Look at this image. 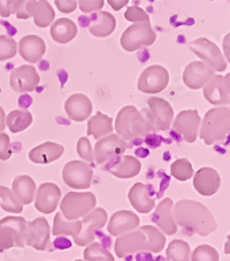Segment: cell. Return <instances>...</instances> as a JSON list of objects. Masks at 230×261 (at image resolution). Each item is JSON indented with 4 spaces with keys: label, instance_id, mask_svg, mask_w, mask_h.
<instances>
[{
    "label": "cell",
    "instance_id": "db71d44e",
    "mask_svg": "<svg viewBox=\"0 0 230 261\" xmlns=\"http://www.w3.org/2000/svg\"><path fill=\"white\" fill-rule=\"evenodd\" d=\"M74 261H84V260H81V259H78V260H74Z\"/></svg>",
    "mask_w": 230,
    "mask_h": 261
},
{
    "label": "cell",
    "instance_id": "9a60e30c",
    "mask_svg": "<svg viewBox=\"0 0 230 261\" xmlns=\"http://www.w3.org/2000/svg\"><path fill=\"white\" fill-rule=\"evenodd\" d=\"M200 122L201 119L198 111L186 110L176 115L173 122V129L181 135L186 142L195 143L199 133Z\"/></svg>",
    "mask_w": 230,
    "mask_h": 261
},
{
    "label": "cell",
    "instance_id": "4fadbf2b",
    "mask_svg": "<svg viewBox=\"0 0 230 261\" xmlns=\"http://www.w3.org/2000/svg\"><path fill=\"white\" fill-rule=\"evenodd\" d=\"M127 143L118 135L112 134L108 136L98 139L94 146V160L98 164H105L113 158H118L122 155L127 150Z\"/></svg>",
    "mask_w": 230,
    "mask_h": 261
},
{
    "label": "cell",
    "instance_id": "ffe728a7",
    "mask_svg": "<svg viewBox=\"0 0 230 261\" xmlns=\"http://www.w3.org/2000/svg\"><path fill=\"white\" fill-rule=\"evenodd\" d=\"M174 202L171 198H165L159 205L156 207L155 213L151 215V221L160 229V231L166 235H174L177 231V226L173 217Z\"/></svg>",
    "mask_w": 230,
    "mask_h": 261
},
{
    "label": "cell",
    "instance_id": "f907efd6",
    "mask_svg": "<svg viewBox=\"0 0 230 261\" xmlns=\"http://www.w3.org/2000/svg\"><path fill=\"white\" fill-rule=\"evenodd\" d=\"M229 42H230V35L228 34L223 39V52L225 55V59H227V64L230 61V55H229Z\"/></svg>",
    "mask_w": 230,
    "mask_h": 261
},
{
    "label": "cell",
    "instance_id": "74e56055",
    "mask_svg": "<svg viewBox=\"0 0 230 261\" xmlns=\"http://www.w3.org/2000/svg\"><path fill=\"white\" fill-rule=\"evenodd\" d=\"M84 261H114V256L99 243H91L84 250Z\"/></svg>",
    "mask_w": 230,
    "mask_h": 261
},
{
    "label": "cell",
    "instance_id": "e0dca14e",
    "mask_svg": "<svg viewBox=\"0 0 230 261\" xmlns=\"http://www.w3.org/2000/svg\"><path fill=\"white\" fill-rule=\"evenodd\" d=\"M61 198L60 188L54 183H43L35 196V207L43 214H51L57 210Z\"/></svg>",
    "mask_w": 230,
    "mask_h": 261
},
{
    "label": "cell",
    "instance_id": "e575fe53",
    "mask_svg": "<svg viewBox=\"0 0 230 261\" xmlns=\"http://www.w3.org/2000/svg\"><path fill=\"white\" fill-rule=\"evenodd\" d=\"M141 230L146 237V249L145 251L153 252V253H159L164 250L166 244V237L159 229L153 226H139Z\"/></svg>",
    "mask_w": 230,
    "mask_h": 261
},
{
    "label": "cell",
    "instance_id": "ac0fdd59",
    "mask_svg": "<svg viewBox=\"0 0 230 261\" xmlns=\"http://www.w3.org/2000/svg\"><path fill=\"white\" fill-rule=\"evenodd\" d=\"M215 75V71L202 61H192L183 71V82L189 89L199 90Z\"/></svg>",
    "mask_w": 230,
    "mask_h": 261
},
{
    "label": "cell",
    "instance_id": "ba28073f",
    "mask_svg": "<svg viewBox=\"0 0 230 261\" xmlns=\"http://www.w3.org/2000/svg\"><path fill=\"white\" fill-rule=\"evenodd\" d=\"M189 48L201 59L200 61L209 65L214 71H224L228 64L216 44L205 37L197 38L188 45Z\"/></svg>",
    "mask_w": 230,
    "mask_h": 261
},
{
    "label": "cell",
    "instance_id": "7dc6e473",
    "mask_svg": "<svg viewBox=\"0 0 230 261\" xmlns=\"http://www.w3.org/2000/svg\"><path fill=\"white\" fill-rule=\"evenodd\" d=\"M58 10L64 14L73 13L78 8V0H54Z\"/></svg>",
    "mask_w": 230,
    "mask_h": 261
},
{
    "label": "cell",
    "instance_id": "836d02e7",
    "mask_svg": "<svg viewBox=\"0 0 230 261\" xmlns=\"http://www.w3.org/2000/svg\"><path fill=\"white\" fill-rule=\"evenodd\" d=\"M81 228H82V223H81V220H76V221H68L66 220L62 214L59 212L56 214L54 217V222H53V229L52 233L54 236H73V238L78 237V235L81 231Z\"/></svg>",
    "mask_w": 230,
    "mask_h": 261
},
{
    "label": "cell",
    "instance_id": "d590c367",
    "mask_svg": "<svg viewBox=\"0 0 230 261\" xmlns=\"http://www.w3.org/2000/svg\"><path fill=\"white\" fill-rule=\"evenodd\" d=\"M166 254L167 259L170 261H189L191 254L190 245L182 240L171 241L167 247Z\"/></svg>",
    "mask_w": 230,
    "mask_h": 261
},
{
    "label": "cell",
    "instance_id": "7c38bea8",
    "mask_svg": "<svg viewBox=\"0 0 230 261\" xmlns=\"http://www.w3.org/2000/svg\"><path fill=\"white\" fill-rule=\"evenodd\" d=\"M230 75H214L204 87V97L211 105L228 106L230 102Z\"/></svg>",
    "mask_w": 230,
    "mask_h": 261
},
{
    "label": "cell",
    "instance_id": "5b68a950",
    "mask_svg": "<svg viewBox=\"0 0 230 261\" xmlns=\"http://www.w3.org/2000/svg\"><path fill=\"white\" fill-rule=\"evenodd\" d=\"M97 205L92 192H68L61 201V214L68 221H76L89 214Z\"/></svg>",
    "mask_w": 230,
    "mask_h": 261
},
{
    "label": "cell",
    "instance_id": "681fc988",
    "mask_svg": "<svg viewBox=\"0 0 230 261\" xmlns=\"http://www.w3.org/2000/svg\"><path fill=\"white\" fill-rule=\"evenodd\" d=\"M129 0H107V4L111 6L112 10L121 11L124 6H127Z\"/></svg>",
    "mask_w": 230,
    "mask_h": 261
},
{
    "label": "cell",
    "instance_id": "603a6c76",
    "mask_svg": "<svg viewBox=\"0 0 230 261\" xmlns=\"http://www.w3.org/2000/svg\"><path fill=\"white\" fill-rule=\"evenodd\" d=\"M139 218L132 211H119L111 217L107 230L112 236L119 237L139 227Z\"/></svg>",
    "mask_w": 230,
    "mask_h": 261
},
{
    "label": "cell",
    "instance_id": "277c9868",
    "mask_svg": "<svg viewBox=\"0 0 230 261\" xmlns=\"http://www.w3.org/2000/svg\"><path fill=\"white\" fill-rule=\"evenodd\" d=\"M144 118L152 129V133L167 132L170 128L174 119V110L170 103L159 97L147 99V109L141 111Z\"/></svg>",
    "mask_w": 230,
    "mask_h": 261
},
{
    "label": "cell",
    "instance_id": "6da1fadb",
    "mask_svg": "<svg viewBox=\"0 0 230 261\" xmlns=\"http://www.w3.org/2000/svg\"><path fill=\"white\" fill-rule=\"evenodd\" d=\"M173 217L176 226L183 228L189 233L206 237L218 228L211 211L201 202L182 199L173 206Z\"/></svg>",
    "mask_w": 230,
    "mask_h": 261
},
{
    "label": "cell",
    "instance_id": "83f0119b",
    "mask_svg": "<svg viewBox=\"0 0 230 261\" xmlns=\"http://www.w3.org/2000/svg\"><path fill=\"white\" fill-rule=\"evenodd\" d=\"M78 24L67 17H62V19L53 22L51 29H49V35L58 44H68L78 36Z\"/></svg>",
    "mask_w": 230,
    "mask_h": 261
},
{
    "label": "cell",
    "instance_id": "f6af8a7d",
    "mask_svg": "<svg viewBox=\"0 0 230 261\" xmlns=\"http://www.w3.org/2000/svg\"><path fill=\"white\" fill-rule=\"evenodd\" d=\"M11 138L5 133H0V160L6 161L12 156Z\"/></svg>",
    "mask_w": 230,
    "mask_h": 261
},
{
    "label": "cell",
    "instance_id": "4dcf8cb0",
    "mask_svg": "<svg viewBox=\"0 0 230 261\" xmlns=\"http://www.w3.org/2000/svg\"><path fill=\"white\" fill-rule=\"evenodd\" d=\"M30 16L34 17L35 24L38 28H47L53 23L56 13L47 0H36L30 5Z\"/></svg>",
    "mask_w": 230,
    "mask_h": 261
},
{
    "label": "cell",
    "instance_id": "bcb514c9",
    "mask_svg": "<svg viewBox=\"0 0 230 261\" xmlns=\"http://www.w3.org/2000/svg\"><path fill=\"white\" fill-rule=\"evenodd\" d=\"M105 0H79L78 5L83 13H92L100 11L104 7Z\"/></svg>",
    "mask_w": 230,
    "mask_h": 261
},
{
    "label": "cell",
    "instance_id": "f35d334b",
    "mask_svg": "<svg viewBox=\"0 0 230 261\" xmlns=\"http://www.w3.org/2000/svg\"><path fill=\"white\" fill-rule=\"evenodd\" d=\"M171 176L180 182H186L190 179L193 175V168L190 161L186 158L177 159L170 166Z\"/></svg>",
    "mask_w": 230,
    "mask_h": 261
},
{
    "label": "cell",
    "instance_id": "4316f807",
    "mask_svg": "<svg viewBox=\"0 0 230 261\" xmlns=\"http://www.w3.org/2000/svg\"><path fill=\"white\" fill-rule=\"evenodd\" d=\"M128 199L130 204L139 213L146 214L156 207V201L150 195L148 187L143 183H135L129 190Z\"/></svg>",
    "mask_w": 230,
    "mask_h": 261
},
{
    "label": "cell",
    "instance_id": "30bf717a",
    "mask_svg": "<svg viewBox=\"0 0 230 261\" xmlns=\"http://www.w3.org/2000/svg\"><path fill=\"white\" fill-rule=\"evenodd\" d=\"M93 170L88 163L79 160L69 161L62 169V181L66 186L76 190H85L92 184Z\"/></svg>",
    "mask_w": 230,
    "mask_h": 261
},
{
    "label": "cell",
    "instance_id": "484cf974",
    "mask_svg": "<svg viewBox=\"0 0 230 261\" xmlns=\"http://www.w3.org/2000/svg\"><path fill=\"white\" fill-rule=\"evenodd\" d=\"M116 28L115 16L106 11H98L92 14L90 20L89 31L94 37L106 38L111 36Z\"/></svg>",
    "mask_w": 230,
    "mask_h": 261
},
{
    "label": "cell",
    "instance_id": "d6a6232c",
    "mask_svg": "<svg viewBox=\"0 0 230 261\" xmlns=\"http://www.w3.org/2000/svg\"><path fill=\"white\" fill-rule=\"evenodd\" d=\"M34 116L28 111L14 110L6 116L5 123L12 133L17 134L28 129L33 124Z\"/></svg>",
    "mask_w": 230,
    "mask_h": 261
},
{
    "label": "cell",
    "instance_id": "ee69618b",
    "mask_svg": "<svg viewBox=\"0 0 230 261\" xmlns=\"http://www.w3.org/2000/svg\"><path fill=\"white\" fill-rule=\"evenodd\" d=\"M36 0H15L14 8H13V14L19 20H28L30 19V5Z\"/></svg>",
    "mask_w": 230,
    "mask_h": 261
},
{
    "label": "cell",
    "instance_id": "7402d4cb",
    "mask_svg": "<svg viewBox=\"0 0 230 261\" xmlns=\"http://www.w3.org/2000/svg\"><path fill=\"white\" fill-rule=\"evenodd\" d=\"M221 178L219 173L211 167H202L195 174L193 187L201 196L211 197L219 191Z\"/></svg>",
    "mask_w": 230,
    "mask_h": 261
},
{
    "label": "cell",
    "instance_id": "8992f818",
    "mask_svg": "<svg viewBox=\"0 0 230 261\" xmlns=\"http://www.w3.org/2000/svg\"><path fill=\"white\" fill-rule=\"evenodd\" d=\"M157 35L150 22L134 23L125 29L120 38V44L124 51L135 52L143 46L155 44Z\"/></svg>",
    "mask_w": 230,
    "mask_h": 261
},
{
    "label": "cell",
    "instance_id": "ab89813d",
    "mask_svg": "<svg viewBox=\"0 0 230 261\" xmlns=\"http://www.w3.org/2000/svg\"><path fill=\"white\" fill-rule=\"evenodd\" d=\"M17 53V44L10 36L0 35V61L10 60Z\"/></svg>",
    "mask_w": 230,
    "mask_h": 261
},
{
    "label": "cell",
    "instance_id": "c3c4849f",
    "mask_svg": "<svg viewBox=\"0 0 230 261\" xmlns=\"http://www.w3.org/2000/svg\"><path fill=\"white\" fill-rule=\"evenodd\" d=\"M15 0H0V16L10 17L13 14V8H14Z\"/></svg>",
    "mask_w": 230,
    "mask_h": 261
},
{
    "label": "cell",
    "instance_id": "d4e9b609",
    "mask_svg": "<svg viewBox=\"0 0 230 261\" xmlns=\"http://www.w3.org/2000/svg\"><path fill=\"white\" fill-rule=\"evenodd\" d=\"M65 153V147L54 142H45L42 145L34 147L29 152V160L34 164L46 165L60 159Z\"/></svg>",
    "mask_w": 230,
    "mask_h": 261
},
{
    "label": "cell",
    "instance_id": "f5cc1de1",
    "mask_svg": "<svg viewBox=\"0 0 230 261\" xmlns=\"http://www.w3.org/2000/svg\"><path fill=\"white\" fill-rule=\"evenodd\" d=\"M228 244H229V238H228V242H227V246H228ZM225 252H227V254H229V250H228V247H227V251H225Z\"/></svg>",
    "mask_w": 230,
    "mask_h": 261
},
{
    "label": "cell",
    "instance_id": "b9f144b4",
    "mask_svg": "<svg viewBox=\"0 0 230 261\" xmlns=\"http://www.w3.org/2000/svg\"><path fill=\"white\" fill-rule=\"evenodd\" d=\"M124 19L133 22V23H143V22H150V16L143 8L138 6H130L124 13Z\"/></svg>",
    "mask_w": 230,
    "mask_h": 261
},
{
    "label": "cell",
    "instance_id": "5bb4252c",
    "mask_svg": "<svg viewBox=\"0 0 230 261\" xmlns=\"http://www.w3.org/2000/svg\"><path fill=\"white\" fill-rule=\"evenodd\" d=\"M39 82V74L31 65H22L11 71L10 85L15 92L23 93L35 91Z\"/></svg>",
    "mask_w": 230,
    "mask_h": 261
},
{
    "label": "cell",
    "instance_id": "d6986e66",
    "mask_svg": "<svg viewBox=\"0 0 230 261\" xmlns=\"http://www.w3.org/2000/svg\"><path fill=\"white\" fill-rule=\"evenodd\" d=\"M146 237L139 229L119 236L115 241L114 251L118 258H124L125 255L136 253L138 251H145Z\"/></svg>",
    "mask_w": 230,
    "mask_h": 261
},
{
    "label": "cell",
    "instance_id": "f1b7e54d",
    "mask_svg": "<svg viewBox=\"0 0 230 261\" xmlns=\"http://www.w3.org/2000/svg\"><path fill=\"white\" fill-rule=\"evenodd\" d=\"M142 164L137 158L132 155H124L123 158L118 160V163L107 167V172H110L113 176L128 179L137 176L141 173Z\"/></svg>",
    "mask_w": 230,
    "mask_h": 261
},
{
    "label": "cell",
    "instance_id": "7a4b0ae2",
    "mask_svg": "<svg viewBox=\"0 0 230 261\" xmlns=\"http://www.w3.org/2000/svg\"><path fill=\"white\" fill-rule=\"evenodd\" d=\"M115 132L123 141H135L152 133L143 114L133 105L124 106L115 119Z\"/></svg>",
    "mask_w": 230,
    "mask_h": 261
},
{
    "label": "cell",
    "instance_id": "cb8c5ba5",
    "mask_svg": "<svg viewBox=\"0 0 230 261\" xmlns=\"http://www.w3.org/2000/svg\"><path fill=\"white\" fill-rule=\"evenodd\" d=\"M67 115L76 122H83L92 113V102L83 93H74L65 102Z\"/></svg>",
    "mask_w": 230,
    "mask_h": 261
},
{
    "label": "cell",
    "instance_id": "60d3db41",
    "mask_svg": "<svg viewBox=\"0 0 230 261\" xmlns=\"http://www.w3.org/2000/svg\"><path fill=\"white\" fill-rule=\"evenodd\" d=\"M220 255L213 246L199 245L192 252L191 261H219Z\"/></svg>",
    "mask_w": 230,
    "mask_h": 261
},
{
    "label": "cell",
    "instance_id": "8d00e7d4",
    "mask_svg": "<svg viewBox=\"0 0 230 261\" xmlns=\"http://www.w3.org/2000/svg\"><path fill=\"white\" fill-rule=\"evenodd\" d=\"M0 207L8 213L20 214L23 211V205L16 199L11 189L0 186Z\"/></svg>",
    "mask_w": 230,
    "mask_h": 261
},
{
    "label": "cell",
    "instance_id": "44dd1931",
    "mask_svg": "<svg viewBox=\"0 0 230 261\" xmlns=\"http://www.w3.org/2000/svg\"><path fill=\"white\" fill-rule=\"evenodd\" d=\"M17 52L21 58L30 64H37L46 52V44L37 35H27L17 45Z\"/></svg>",
    "mask_w": 230,
    "mask_h": 261
},
{
    "label": "cell",
    "instance_id": "8fae6325",
    "mask_svg": "<svg viewBox=\"0 0 230 261\" xmlns=\"http://www.w3.org/2000/svg\"><path fill=\"white\" fill-rule=\"evenodd\" d=\"M108 219L107 212L101 207H94L89 214L85 215L81 220L82 228L78 235L74 238V242L79 246H87L91 244L96 237V231L100 230L101 228L106 226Z\"/></svg>",
    "mask_w": 230,
    "mask_h": 261
},
{
    "label": "cell",
    "instance_id": "2e32d148",
    "mask_svg": "<svg viewBox=\"0 0 230 261\" xmlns=\"http://www.w3.org/2000/svg\"><path fill=\"white\" fill-rule=\"evenodd\" d=\"M49 226L45 218H37L34 221L27 222L25 245L34 247L37 251H45L49 242Z\"/></svg>",
    "mask_w": 230,
    "mask_h": 261
},
{
    "label": "cell",
    "instance_id": "816d5d0a",
    "mask_svg": "<svg viewBox=\"0 0 230 261\" xmlns=\"http://www.w3.org/2000/svg\"><path fill=\"white\" fill-rule=\"evenodd\" d=\"M5 119H6V114L5 111L2 106H0V133H3V130L5 129L6 123H5Z\"/></svg>",
    "mask_w": 230,
    "mask_h": 261
},
{
    "label": "cell",
    "instance_id": "1f68e13d",
    "mask_svg": "<svg viewBox=\"0 0 230 261\" xmlns=\"http://www.w3.org/2000/svg\"><path fill=\"white\" fill-rule=\"evenodd\" d=\"M113 129H114V125H113V119L111 116L101 112H97V114L89 120L87 134L88 136H92L94 139H100L111 134Z\"/></svg>",
    "mask_w": 230,
    "mask_h": 261
},
{
    "label": "cell",
    "instance_id": "f546056e",
    "mask_svg": "<svg viewBox=\"0 0 230 261\" xmlns=\"http://www.w3.org/2000/svg\"><path fill=\"white\" fill-rule=\"evenodd\" d=\"M36 183L29 175H19L12 184V191L22 205H29L35 199Z\"/></svg>",
    "mask_w": 230,
    "mask_h": 261
},
{
    "label": "cell",
    "instance_id": "52a82bcc",
    "mask_svg": "<svg viewBox=\"0 0 230 261\" xmlns=\"http://www.w3.org/2000/svg\"><path fill=\"white\" fill-rule=\"evenodd\" d=\"M27 221L22 217L0 220V251L25 246Z\"/></svg>",
    "mask_w": 230,
    "mask_h": 261
},
{
    "label": "cell",
    "instance_id": "7bdbcfd3",
    "mask_svg": "<svg viewBox=\"0 0 230 261\" xmlns=\"http://www.w3.org/2000/svg\"><path fill=\"white\" fill-rule=\"evenodd\" d=\"M76 151H78V154L81 156V159H83L84 161H88V163H93L94 161L93 150L88 137H81L79 139Z\"/></svg>",
    "mask_w": 230,
    "mask_h": 261
},
{
    "label": "cell",
    "instance_id": "3957f363",
    "mask_svg": "<svg viewBox=\"0 0 230 261\" xmlns=\"http://www.w3.org/2000/svg\"><path fill=\"white\" fill-rule=\"evenodd\" d=\"M199 128V136L206 145H213L216 142L222 141L230 132L229 107L220 106L207 111Z\"/></svg>",
    "mask_w": 230,
    "mask_h": 261
},
{
    "label": "cell",
    "instance_id": "9c48e42d",
    "mask_svg": "<svg viewBox=\"0 0 230 261\" xmlns=\"http://www.w3.org/2000/svg\"><path fill=\"white\" fill-rule=\"evenodd\" d=\"M169 73L164 66L152 65L142 71L139 75L137 89L138 91L147 94L162 92L169 84Z\"/></svg>",
    "mask_w": 230,
    "mask_h": 261
}]
</instances>
